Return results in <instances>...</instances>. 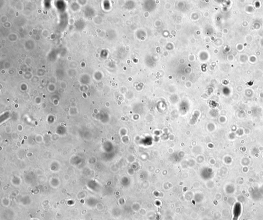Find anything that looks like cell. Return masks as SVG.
<instances>
[{
  "label": "cell",
  "mask_w": 263,
  "mask_h": 220,
  "mask_svg": "<svg viewBox=\"0 0 263 220\" xmlns=\"http://www.w3.org/2000/svg\"><path fill=\"white\" fill-rule=\"evenodd\" d=\"M241 213V206L240 204H238L235 205L233 209V220H238Z\"/></svg>",
  "instance_id": "cell-1"
}]
</instances>
